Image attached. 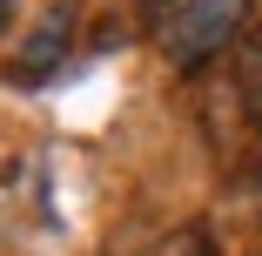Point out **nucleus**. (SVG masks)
<instances>
[{"label":"nucleus","instance_id":"1","mask_svg":"<svg viewBox=\"0 0 262 256\" xmlns=\"http://www.w3.org/2000/svg\"><path fill=\"white\" fill-rule=\"evenodd\" d=\"M155 41L175 68H202L208 54H222V41H242L249 0H155Z\"/></svg>","mask_w":262,"mask_h":256},{"label":"nucleus","instance_id":"2","mask_svg":"<svg viewBox=\"0 0 262 256\" xmlns=\"http://www.w3.org/2000/svg\"><path fill=\"white\" fill-rule=\"evenodd\" d=\"M74 27H81V7H74V0L47 7V14L20 34V47L7 54V81H14V88H40V81H54L61 61H68V47H74Z\"/></svg>","mask_w":262,"mask_h":256},{"label":"nucleus","instance_id":"3","mask_svg":"<svg viewBox=\"0 0 262 256\" xmlns=\"http://www.w3.org/2000/svg\"><path fill=\"white\" fill-rule=\"evenodd\" d=\"M235 94H242L249 128L262 135V34H242L235 41Z\"/></svg>","mask_w":262,"mask_h":256},{"label":"nucleus","instance_id":"4","mask_svg":"<svg viewBox=\"0 0 262 256\" xmlns=\"http://www.w3.org/2000/svg\"><path fill=\"white\" fill-rule=\"evenodd\" d=\"M162 256H208V229H202V223H195V229H182Z\"/></svg>","mask_w":262,"mask_h":256},{"label":"nucleus","instance_id":"5","mask_svg":"<svg viewBox=\"0 0 262 256\" xmlns=\"http://www.w3.org/2000/svg\"><path fill=\"white\" fill-rule=\"evenodd\" d=\"M14 7H20V0H0V34H7V21H14Z\"/></svg>","mask_w":262,"mask_h":256}]
</instances>
